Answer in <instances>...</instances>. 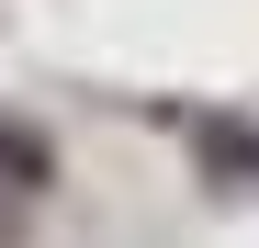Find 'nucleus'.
Here are the masks:
<instances>
[{
    "mask_svg": "<svg viewBox=\"0 0 259 248\" xmlns=\"http://www.w3.org/2000/svg\"><path fill=\"white\" fill-rule=\"evenodd\" d=\"M192 147H203V170L226 181V192H259V136H248V124H226V113H192Z\"/></svg>",
    "mask_w": 259,
    "mask_h": 248,
    "instance_id": "1",
    "label": "nucleus"
},
{
    "mask_svg": "<svg viewBox=\"0 0 259 248\" xmlns=\"http://www.w3.org/2000/svg\"><path fill=\"white\" fill-rule=\"evenodd\" d=\"M57 181V158H46V136H34V124H0V215H12L23 192H46Z\"/></svg>",
    "mask_w": 259,
    "mask_h": 248,
    "instance_id": "2",
    "label": "nucleus"
}]
</instances>
